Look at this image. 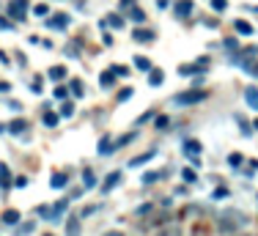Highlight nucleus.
<instances>
[{
    "instance_id": "ea45409f",
    "label": "nucleus",
    "mask_w": 258,
    "mask_h": 236,
    "mask_svg": "<svg viewBox=\"0 0 258 236\" xmlns=\"http://www.w3.org/2000/svg\"><path fill=\"white\" fill-rule=\"evenodd\" d=\"M0 91H9V83H0Z\"/></svg>"
},
{
    "instance_id": "b1692460",
    "label": "nucleus",
    "mask_w": 258,
    "mask_h": 236,
    "mask_svg": "<svg viewBox=\"0 0 258 236\" xmlns=\"http://www.w3.org/2000/svg\"><path fill=\"white\" fill-rule=\"evenodd\" d=\"M36 14H39V17H50V6H47V3H39V6H36Z\"/></svg>"
},
{
    "instance_id": "473e14b6",
    "label": "nucleus",
    "mask_w": 258,
    "mask_h": 236,
    "mask_svg": "<svg viewBox=\"0 0 258 236\" xmlns=\"http://www.w3.org/2000/svg\"><path fill=\"white\" fill-rule=\"evenodd\" d=\"M132 20H135V22H143V11H140V9H132Z\"/></svg>"
},
{
    "instance_id": "9b49d317",
    "label": "nucleus",
    "mask_w": 258,
    "mask_h": 236,
    "mask_svg": "<svg viewBox=\"0 0 258 236\" xmlns=\"http://www.w3.org/2000/svg\"><path fill=\"white\" fill-rule=\"evenodd\" d=\"M135 66H138L140 72H151V61L143 58V55H135Z\"/></svg>"
},
{
    "instance_id": "dca6fc26",
    "label": "nucleus",
    "mask_w": 258,
    "mask_h": 236,
    "mask_svg": "<svg viewBox=\"0 0 258 236\" xmlns=\"http://www.w3.org/2000/svg\"><path fill=\"white\" fill-rule=\"evenodd\" d=\"M60 115H63V118H72V115H75V104H72L69 99H63V107H60Z\"/></svg>"
},
{
    "instance_id": "1a4fd4ad",
    "label": "nucleus",
    "mask_w": 258,
    "mask_h": 236,
    "mask_svg": "<svg viewBox=\"0 0 258 236\" xmlns=\"http://www.w3.org/2000/svg\"><path fill=\"white\" fill-rule=\"evenodd\" d=\"M102 25H104V28H107V25H110V28H124V20H121V14H107L102 20Z\"/></svg>"
},
{
    "instance_id": "aec40b11",
    "label": "nucleus",
    "mask_w": 258,
    "mask_h": 236,
    "mask_svg": "<svg viewBox=\"0 0 258 236\" xmlns=\"http://www.w3.org/2000/svg\"><path fill=\"white\" fill-rule=\"evenodd\" d=\"M50 77H52V80H63V77H66V69H63V66H52V69H50Z\"/></svg>"
},
{
    "instance_id": "4c0bfd02",
    "label": "nucleus",
    "mask_w": 258,
    "mask_h": 236,
    "mask_svg": "<svg viewBox=\"0 0 258 236\" xmlns=\"http://www.w3.org/2000/svg\"><path fill=\"white\" fill-rule=\"evenodd\" d=\"M25 184H28V179H25V176H20V179L14 182V187H25Z\"/></svg>"
},
{
    "instance_id": "a878e982",
    "label": "nucleus",
    "mask_w": 258,
    "mask_h": 236,
    "mask_svg": "<svg viewBox=\"0 0 258 236\" xmlns=\"http://www.w3.org/2000/svg\"><path fill=\"white\" fill-rule=\"evenodd\" d=\"M58 118H60V115H55V113H47V115H44V124H47V127H55V124H58Z\"/></svg>"
},
{
    "instance_id": "0eeeda50",
    "label": "nucleus",
    "mask_w": 258,
    "mask_h": 236,
    "mask_svg": "<svg viewBox=\"0 0 258 236\" xmlns=\"http://www.w3.org/2000/svg\"><path fill=\"white\" fill-rule=\"evenodd\" d=\"M189 11H192V3H189V0H179V3L173 6V14L181 17V20H184V17H189Z\"/></svg>"
},
{
    "instance_id": "4468645a",
    "label": "nucleus",
    "mask_w": 258,
    "mask_h": 236,
    "mask_svg": "<svg viewBox=\"0 0 258 236\" xmlns=\"http://www.w3.org/2000/svg\"><path fill=\"white\" fill-rule=\"evenodd\" d=\"M115 77H118V74H115V72H104L102 77H99V83L104 85V88H110V85L115 83Z\"/></svg>"
},
{
    "instance_id": "5701e85b",
    "label": "nucleus",
    "mask_w": 258,
    "mask_h": 236,
    "mask_svg": "<svg viewBox=\"0 0 258 236\" xmlns=\"http://www.w3.org/2000/svg\"><path fill=\"white\" fill-rule=\"evenodd\" d=\"M22 129H25V121H11L9 124V132H14V135H20Z\"/></svg>"
},
{
    "instance_id": "2eb2a0df",
    "label": "nucleus",
    "mask_w": 258,
    "mask_h": 236,
    "mask_svg": "<svg viewBox=\"0 0 258 236\" xmlns=\"http://www.w3.org/2000/svg\"><path fill=\"white\" fill-rule=\"evenodd\" d=\"M83 184H85V190H94L96 187V179H94V173H91V170L83 173Z\"/></svg>"
},
{
    "instance_id": "cd10ccee",
    "label": "nucleus",
    "mask_w": 258,
    "mask_h": 236,
    "mask_svg": "<svg viewBox=\"0 0 258 236\" xmlns=\"http://www.w3.org/2000/svg\"><path fill=\"white\" fill-rule=\"evenodd\" d=\"M157 179H159V173H146V176H143V184H154Z\"/></svg>"
},
{
    "instance_id": "7ed1b4c3",
    "label": "nucleus",
    "mask_w": 258,
    "mask_h": 236,
    "mask_svg": "<svg viewBox=\"0 0 258 236\" xmlns=\"http://www.w3.org/2000/svg\"><path fill=\"white\" fill-rule=\"evenodd\" d=\"M9 11H11V17L14 20H25V14H28V0H11V6H9Z\"/></svg>"
},
{
    "instance_id": "2f4dec72",
    "label": "nucleus",
    "mask_w": 258,
    "mask_h": 236,
    "mask_svg": "<svg viewBox=\"0 0 258 236\" xmlns=\"http://www.w3.org/2000/svg\"><path fill=\"white\" fill-rule=\"evenodd\" d=\"M149 159H151V154H143V157H138V159H135V162H129V165H143V162H149Z\"/></svg>"
},
{
    "instance_id": "f8f14e48",
    "label": "nucleus",
    "mask_w": 258,
    "mask_h": 236,
    "mask_svg": "<svg viewBox=\"0 0 258 236\" xmlns=\"http://www.w3.org/2000/svg\"><path fill=\"white\" fill-rule=\"evenodd\" d=\"M236 33L250 36V33H253V25H250V22H244V20H236Z\"/></svg>"
},
{
    "instance_id": "9d476101",
    "label": "nucleus",
    "mask_w": 258,
    "mask_h": 236,
    "mask_svg": "<svg viewBox=\"0 0 258 236\" xmlns=\"http://www.w3.org/2000/svg\"><path fill=\"white\" fill-rule=\"evenodd\" d=\"M244 102H247L253 110H258V88H247V91H244Z\"/></svg>"
},
{
    "instance_id": "39448f33",
    "label": "nucleus",
    "mask_w": 258,
    "mask_h": 236,
    "mask_svg": "<svg viewBox=\"0 0 258 236\" xmlns=\"http://www.w3.org/2000/svg\"><path fill=\"white\" fill-rule=\"evenodd\" d=\"M184 151H187V157L192 159L195 165H201V159H198V154H201V143H198V140H187V143H184Z\"/></svg>"
},
{
    "instance_id": "72a5a7b5",
    "label": "nucleus",
    "mask_w": 258,
    "mask_h": 236,
    "mask_svg": "<svg viewBox=\"0 0 258 236\" xmlns=\"http://www.w3.org/2000/svg\"><path fill=\"white\" fill-rule=\"evenodd\" d=\"M113 72H115V74H118V77H124V74H126L129 69H126V66H113Z\"/></svg>"
},
{
    "instance_id": "423d86ee",
    "label": "nucleus",
    "mask_w": 258,
    "mask_h": 236,
    "mask_svg": "<svg viewBox=\"0 0 258 236\" xmlns=\"http://www.w3.org/2000/svg\"><path fill=\"white\" fill-rule=\"evenodd\" d=\"M0 222H6V225H20L22 217H20V212H17V209H6L3 217H0Z\"/></svg>"
},
{
    "instance_id": "f704fd0d",
    "label": "nucleus",
    "mask_w": 258,
    "mask_h": 236,
    "mask_svg": "<svg viewBox=\"0 0 258 236\" xmlns=\"http://www.w3.org/2000/svg\"><path fill=\"white\" fill-rule=\"evenodd\" d=\"M66 231H69V233H77V231H80V225H77V220H72V222H69V228H66Z\"/></svg>"
},
{
    "instance_id": "c85d7f7f",
    "label": "nucleus",
    "mask_w": 258,
    "mask_h": 236,
    "mask_svg": "<svg viewBox=\"0 0 258 236\" xmlns=\"http://www.w3.org/2000/svg\"><path fill=\"white\" fill-rule=\"evenodd\" d=\"M72 91H75V96H83V83L75 80V83H72Z\"/></svg>"
},
{
    "instance_id": "f03ea898",
    "label": "nucleus",
    "mask_w": 258,
    "mask_h": 236,
    "mask_svg": "<svg viewBox=\"0 0 258 236\" xmlns=\"http://www.w3.org/2000/svg\"><path fill=\"white\" fill-rule=\"evenodd\" d=\"M201 99H206V91H189V94L173 96V104H195V102H201Z\"/></svg>"
},
{
    "instance_id": "20e7f679",
    "label": "nucleus",
    "mask_w": 258,
    "mask_h": 236,
    "mask_svg": "<svg viewBox=\"0 0 258 236\" xmlns=\"http://www.w3.org/2000/svg\"><path fill=\"white\" fill-rule=\"evenodd\" d=\"M52 30H66L69 28V14H50V20H47Z\"/></svg>"
},
{
    "instance_id": "e433bc0d",
    "label": "nucleus",
    "mask_w": 258,
    "mask_h": 236,
    "mask_svg": "<svg viewBox=\"0 0 258 236\" xmlns=\"http://www.w3.org/2000/svg\"><path fill=\"white\" fill-rule=\"evenodd\" d=\"M0 28H3V30H11V28H14V25H11L9 20H3V17H0Z\"/></svg>"
},
{
    "instance_id": "c756f323",
    "label": "nucleus",
    "mask_w": 258,
    "mask_h": 236,
    "mask_svg": "<svg viewBox=\"0 0 258 236\" xmlns=\"http://www.w3.org/2000/svg\"><path fill=\"white\" fill-rule=\"evenodd\" d=\"M0 182L9 184V167H6V165H0Z\"/></svg>"
},
{
    "instance_id": "a211bd4d",
    "label": "nucleus",
    "mask_w": 258,
    "mask_h": 236,
    "mask_svg": "<svg viewBox=\"0 0 258 236\" xmlns=\"http://www.w3.org/2000/svg\"><path fill=\"white\" fill-rule=\"evenodd\" d=\"M52 96H55V99H60V102H63V99H69V88H66V85H58V88L52 91Z\"/></svg>"
},
{
    "instance_id": "393cba45",
    "label": "nucleus",
    "mask_w": 258,
    "mask_h": 236,
    "mask_svg": "<svg viewBox=\"0 0 258 236\" xmlns=\"http://www.w3.org/2000/svg\"><path fill=\"white\" fill-rule=\"evenodd\" d=\"M228 165H231V167H239V165H242V154H231V157H228Z\"/></svg>"
},
{
    "instance_id": "bb28decb",
    "label": "nucleus",
    "mask_w": 258,
    "mask_h": 236,
    "mask_svg": "<svg viewBox=\"0 0 258 236\" xmlns=\"http://www.w3.org/2000/svg\"><path fill=\"white\" fill-rule=\"evenodd\" d=\"M225 6H228L225 0H212V9L214 11H225Z\"/></svg>"
},
{
    "instance_id": "6ab92c4d",
    "label": "nucleus",
    "mask_w": 258,
    "mask_h": 236,
    "mask_svg": "<svg viewBox=\"0 0 258 236\" xmlns=\"http://www.w3.org/2000/svg\"><path fill=\"white\" fill-rule=\"evenodd\" d=\"M135 39H138V41H151V39H154V33H151V30H135Z\"/></svg>"
},
{
    "instance_id": "7c9ffc66",
    "label": "nucleus",
    "mask_w": 258,
    "mask_h": 236,
    "mask_svg": "<svg viewBox=\"0 0 258 236\" xmlns=\"http://www.w3.org/2000/svg\"><path fill=\"white\" fill-rule=\"evenodd\" d=\"M236 121H239V127H242V132H244V135H247V138H250V124L244 121V118H236Z\"/></svg>"
},
{
    "instance_id": "412c9836",
    "label": "nucleus",
    "mask_w": 258,
    "mask_h": 236,
    "mask_svg": "<svg viewBox=\"0 0 258 236\" xmlns=\"http://www.w3.org/2000/svg\"><path fill=\"white\" fill-rule=\"evenodd\" d=\"M181 176H184V182H189V184H192L195 179H198V173H195L192 167H184V170H181Z\"/></svg>"
},
{
    "instance_id": "a19ab883",
    "label": "nucleus",
    "mask_w": 258,
    "mask_h": 236,
    "mask_svg": "<svg viewBox=\"0 0 258 236\" xmlns=\"http://www.w3.org/2000/svg\"><path fill=\"white\" fill-rule=\"evenodd\" d=\"M255 129H258V121H255Z\"/></svg>"
},
{
    "instance_id": "58836bf2",
    "label": "nucleus",
    "mask_w": 258,
    "mask_h": 236,
    "mask_svg": "<svg viewBox=\"0 0 258 236\" xmlns=\"http://www.w3.org/2000/svg\"><path fill=\"white\" fill-rule=\"evenodd\" d=\"M228 195V190H214V201H217V198H225Z\"/></svg>"
},
{
    "instance_id": "6e6552de",
    "label": "nucleus",
    "mask_w": 258,
    "mask_h": 236,
    "mask_svg": "<svg viewBox=\"0 0 258 236\" xmlns=\"http://www.w3.org/2000/svg\"><path fill=\"white\" fill-rule=\"evenodd\" d=\"M118 182H121V173H118V170H115V173H110V176L104 179V184H102V192H110V190H113Z\"/></svg>"
},
{
    "instance_id": "f3484780",
    "label": "nucleus",
    "mask_w": 258,
    "mask_h": 236,
    "mask_svg": "<svg viewBox=\"0 0 258 236\" xmlns=\"http://www.w3.org/2000/svg\"><path fill=\"white\" fill-rule=\"evenodd\" d=\"M66 182H69V179H66V176H60V173H55V176H52V190H60V187H66Z\"/></svg>"
},
{
    "instance_id": "4be33fe9",
    "label": "nucleus",
    "mask_w": 258,
    "mask_h": 236,
    "mask_svg": "<svg viewBox=\"0 0 258 236\" xmlns=\"http://www.w3.org/2000/svg\"><path fill=\"white\" fill-rule=\"evenodd\" d=\"M110 151H113V143H110L107 138H102L99 140V154H110Z\"/></svg>"
},
{
    "instance_id": "ddd939ff",
    "label": "nucleus",
    "mask_w": 258,
    "mask_h": 236,
    "mask_svg": "<svg viewBox=\"0 0 258 236\" xmlns=\"http://www.w3.org/2000/svg\"><path fill=\"white\" fill-rule=\"evenodd\" d=\"M162 80H165V74L159 72V69H154V66H151V74H149V83H151V85H162Z\"/></svg>"
},
{
    "instance_id": "c9c22d12",
    "label": "nucleus",
    "mask_w": 258,
    "mask_h": 236,
    "mask_svg": "<svg viewBox=\"0 0 258 236\" xmlns=\"http://www.w3.org/2000/svg\"><path fill=\"white\" fill-rule=\"evenodd\" d=\"M129 96H132V88H124V91L118 94V99H121V102H124V99H129Z\"/></svg>"
},
{
    "instance_id": "f257e3e1",
    "label": "nucleus",
    "mask_w": 258,
    "mask_h": 236,
    "mask_svg": "<svg viewBox=\"0 0 258 236\" xmlns=\"http://www.w3.org/2000/svg\"><path fill=\"white\" fill-rule=\"evenodd\" d=\"M66 209H69V201H66V198H63V201H58V203H55V206L50 209V206H44V209H39V214L41 217H44V220H50V222H58V217L60 214H63L66 212Z\"/></svg>"
}]
</instances>
